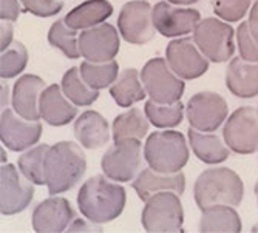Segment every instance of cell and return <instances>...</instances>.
Segmentation results:
<instances>
[{
	"label": "cell",
	"instance_id": "1",
	"mask_svg": "<svg viewBox=\"0 0 258 233\" xmlns=\"http://www.w3.org/2000/svg\"><path fill=\"white\" fill-rule=\"evenodd\" d=\"M127 193L122 185L110 182V178L93 176L81 187L78 205L85 219L104 224L118 218L125 207Z\"/></svg>",
	"mask_w": 258,
	"mask_h": 233
},
{
	"label": "cell",
	"instance_id": "2",
	"mask_svg": "<svg viewBox=\"0 0 258 233\" xmlns=\"http://www.w3.org/2000/svg\"><path fill=\"white\" fill-rule=\"evenodd\" d=\"M87 170L82 148L70 141L50 147L45 159V184L51 196L68 192L81 181Z\"/></svg>",
	"mask_w": 258,
	"mask_h": 233
},
{
	"label": "cell",
	"instance_id": "3",
	"mask_svg": "<svg viewBox=\"0 0 258 233\" xmlns=\"http://www.w3.org/2000/svg\"><path fill=\"white\" fill-rule=\"evenodd\" d=\"M194 193L197 205L203 212L204 208L215 204H226L232 207L240 205L244 187L243 181L235 172L227 167H220L204 170L197 178Z\"/></svg>",
	"mask_w": 258,
	"mask_h": 233
},
{
	"label": "cell",
	"instance_id": "4",
	"mask_svg": "<svg viewBox=\"0 0 258 233\" xmlns=\"http://www.w3.org/2000/svg\"><path fill=\"white\" fill-rule=\"evenodd\" d=\"M144 158L149 167L159 173H176L189 161L184 134L179 131H155L147 137Z\"/></svg>",
	"mask_w": 258,
	"mask_h": 233
},
{
	"label": "cell",
	"instance_id": "5",
	"mask_svg": "<svg viewBox=\"0 0 258 233\" xmlns=\"http://www.w3.org/2000/svg\"><path fill=\"white\" fill-rule=\"evenodd\" d=\"M147 95L152 101L159 104L178 102L184 93L185 82L170 68L167 59L155 57L150 59L141 71Z\"/></svg>",
	"mask_w": 258,
	"mask_h": 233
},
{
	"label": "cell",
	"instance_id": "6",
	"mask_svg": "<svg viewBox=\"0 0 258 233\" xmlns=\"http://www.w3.org/2000/svg\"><path fill=\"white\" fill-rule=\"evenodd\" d=\"M233 28L226 22L209 17L200 20L194 30V40L201 53L215 63L229 60L235 53Z\"/></svg>",
	"mask_w": 258,
	"mask_h": 233
},
{
	"label": "cell",
	"instance_id": "7",
	"mask_svg": "<svg viewBox=\"0 0 258 233\" xmlns=\"http://www.w3.org/2000/svg\"><path fill=\"white\" fill-rule=\"evenodd\" d=\"M141 221L147 231H181L184 210L178 193L167 190L152 195L146 201Z\"/></svg>",
	"mask_w": 258,
	"mask_h": 233
},
{
	"label": "cell",
	"instance_id": "8",
	"mask_svg": "<svg viewBox=\"0 0 258 233\" xmlns=\"http://www.w3.org/2000/svg\"><path fill=\"white\" fill-rule=\"evenodd\" d=\"M226 145L238 154H252L258 148V111L252 107L235 110L223 130Z\"/></svg>",
	"mask_w": 258,
	"mask_h": 233
},
{
	"label": "cell",
	"instance_id": "9",
	"mask_svg": "<svg viewBox=\"0 0 258 233\" xmlns=\"http://www.w3.org/2000/svg\"><path fill=\"white\" fill-rule=\"evenodd\" d=\"M141 166V141L135 137L114 141L105 151L101 167L107 178L116 182H128Z\"/></svg>",
	"mask_w": 258,
	"mask_h": 233
},
{
	"label": "cell",
	"instance_id": "10",
	"mask_svg": "<svg viewBox=\"0 0 258 233\" xmlns=\"http://www.w3.org/2000/svg\"><path fill=\"white\" fill-rule=\"evenodd\" d=\"M34 196L31 181L13 164L0 170V210L2 215H16L30 205Z\"/></svg>",
	"mask_w": 258,
	"mask_h": 233
},
{
	"label": "cell",
	"instance_id": "11",
	"mask_svg": "<svg viewBox=\"0 0 258 233\" xmlns=\"http://www.w3.org/2000/svg\"><path fill=\"white\" fill-rule=\"evenodd\" d=\"M185 114L192 128L210 133L218 130L227 118V104L217 93L203 91L187 102Z\"/></svg>",
	"mask_w": 258,
	"mask_h": 233
},
{
	"label": "cell",
	"instance_id": "12",
	"mask_svg": "<svg viewBox=\"0 0 258 233\" xmlns=\"http://www.w3.org/2000/svg\"><path fill=\"white\" fill-rule=\"evenodd\" d=\"M118 27L122 39L133 45H144L155 36L152 22V7L144 0H133L122 7Z\"/></svg>",
	"mask_w": 258,
	"mask_h": 233
},
{
	"label": "cell",
	"instance_id": "13",
	"mask_svg": "<svg viewBox=\"0 0 258 233\" xmlns=\"http://www.w3.org/2000/svg\"><path fill=\"white\" fill-rule=\"evenodd\" d=\"M166 57L173 71L184 81L203 76L209 69V59L192 39H176L167 45Z\"/></svg>",
	"mask_w": 258,
	"mask_h": 233
},
{
	"label": "cell",
	"instance_id": "14",
	"mask_svg": "<svg viewBox=\"0 0 258 233\" xmlns=\"http://www.w3.org/2000/svg\"><path fill=\"white\" fill-rule=\"evenodd\" d=\"M42 134L39 121H28L16 113V110L4 108L0 119V137L2 144L11 151H23L37 144Z\"/></svg>",
	"mask_w": 258,
	"mask_h": 233
},
{
	"label": "cell",
	"instance_id": "15",
	"mask_svg": "<svg viewBox=\"0 0 258 233\" xmlns=\"http://www.w3.org/2000/svg\"><path fill=\"white\" fill-rule=\"evenodd\" d=\"M200 20V11L194 8H175L169 2H158L152 8L153 27L164 37H179L194 33Z\"/></svg>",
	"mask_w": 258,
	"mask_h": 233
},
{
	"label": "cell",
	"instance_id": "16",
	"mask_svg": "<svg viewBox=\"0 0 258 233\" xmlns=\"http://www.w3.org/2000/svg\"><path fill=\"white\" fill-rule=\"evenodd\" d=\"M79 51L85 60L108 62L119 51V36L110 23H99L79 34Z\"/></svg>",
	"mask_w": 258,
	"mask_h": 233
},
{
	"label": "cell",
	"instance_id": "17",
	"mask_svg": "<svg viewBox=\"0 0 258 233\" xmlns=\"http://www.w3.org/2000/svg\"><path fill=\"white\" fill-rule=\"evenodd\" d=\"M76 213L65 198L53 196L42 201L33 212V228L39 233L45 231H63Z\"/></svg>",
	"mask_w": 258,
	"mask_h": 233
},
{
	"label": "cell",
	"instance_id": "18",
	"mask_svg": "<svg viewBox=\"0 0 258 233\" xmlns=\"http://www.w3.org/2000/svg\"><path fill=\"white\" fill-rule=\"evenodd\" d=\"M39 113L40 119H43L46 124L53 127H62L76 118L78 108L73 107V102L63 95L62 87L53 84L42 91L39 101Z\"/></svg>",
	"mask_w": 258,
	"mask_h": 233
},
{
	"label": "cell",
	"instance_id": "19",
	"mask_svg": "<svg viewBox=\"0 0 258 233\" xmlns=\"http://www.w3.org/2000/svg\"><path fill=\"white\" fill-rule=\"evenodd\" d=\"M43 90L45 82L40 77L34 74L22 76L13 88V108L16 113L28 121H39V101Z\"/></svg>",
	"mask_w": 258,
	"mask_h": 233
},
{
	"label": "cell",
	"instance_id": "20",
	"mask_svg": "<svg viewBox=\"0 0 258 233\" xmlns=\"http://www.w3.org/2000/svg\"><path fill=\"white\" fill-rule=\"evenodd\" d=\"M133 189L136 190L139 199L147 201L152 195L158 192H175L178 195L184 193L185 176L181 172L176 173H159L152 167L144 169L138 175L133 182Z\"/></svg>",
	"mask_w": 258,
	"mask_h": 233
},
{
	"label": "cell",
	"instance_id": "21",
	"mask_svg": "<svg viewBox=\"0 0 258 233\" xmlns=\"http://www.w3.org/2000/svg\"><path fill=\"white\" fill-rule=\"evenodd\" d=\"M227 88L235 96L247 99L258 95V62L233 57L226 73Z\"/></svg>",
	"mask_w": 258,
	"mask_h": 233
},
{
	"label": "cell",
	"instance_id": "22",
	"mask_svg": "<svg viewBox=\"0 0 258 233\" xmlns=\"http://www.w3.org/2000/svg\"><path fill=\"white\" fill-rule=\"evenodd\" d=\"M75 136L82 147L88 150H96L108 144L110 127L102 114L88 110L79 116V119H76Z\"/></svg>",
	"mask_w": 258,
	"mask_h": 233
},
{
	"label": "cell",
	"instance_id": "23",
	"mask_svg": "<svg viewBox=\"0 0 258 233\" xmlns=\"http://www.w3.org/2000/svg\"><path fill=\"white\" fill-rule=\"evenodd\" d=\"M113 14V7L108 0H87L65 16V23L73 30H87L104 23Z\"/></svg>",
	"mask_w": 258,
	"mask_h": 233
},
{
	"label": "cell",
	"instance_id": "24",
	"mask_svg": "<svg viewBox=\"0 0 258 233\" xmlns=\"http://www.w3.org/2000/svg\"><path fill=\"white\" fill-rule=\"evenodd\" d=\"M189 141L197 158L206 164H220L229 158V148L223 144L221 137L214 133H201L190 127Z\"/></svg>",
	"mask_w": 258,
	"mask_h": 233
},
{
	"label": "cell",
	"instance_id": "25",
	"mask_svg": "<svg viewBox=\"0 0 258 233\" xmlns=\"http://www.w3.org/2000/svg\"><path fill=\"white\" fill-rule=\"evenodd\" d=\"M200 231H241V219L235 208L226 204H215L203 210Z\"/></svg>",
	"mask_w": 258,
	"mask_h": 233
},
{
	"label": "cell",
	"instance_id": "26",
	"mask_svg": "<svg viewBox=\"0 0 258 233\" xmlns=\"http://www.w3.org/2000/svg\"><path fill=\"white\" fill-rule=\"evenodd\" d=\"M141 82L143 81H139V74L136 69L127 68L110 87V95L119 107H132L135 102H139L146 98L147 91L143 88Z\"/></svg>",
	"mask_w": 258,
	"mask_h": 233
},
{
	"label": "cell",
	"instance_id": "27",
	"mask_svg": "<svg viewBox=\"0 0 258 233\" xmlns=\"http://www.w3.org/2000/svg\"><path fill=\"white\" fill-rule=\"evenodd\" d=\"M63 95L72 101L75 105L87 107L91 105L99 98V90L91 88L81 76L79 68H70L63 74L60 82Z\"/></svg>",
	"mask_w": 258,
	"mask_h": 233
},
{
	"label": "cell",
	"instance_id": "28",
	"mask_svg": "<svg viewBox=\"0 0 258 233\" xmlns=\"http://www.w3.org/2000/svg\"><path fill=\"white\" fill-rule=\"evenodd\" d=\"M113 139L121 141V139H143L149 131V121L147 116L139 108H130L128 111L116 116L113 121Z\"/></svg>",
	"mask_w": 258,
	"mask_h": 233
},
{
	"label": "cell",
	"instance_id": "29",
	"mask_svg": "<svg viewBox=\"0 0 258 233\" xmlns=\"http://www.w3.org/2000/svg\"><path fill=\"white\" fill-rule=\"evenodd\" d=\"M79 71L82 79L95 90L110 87L119 76V65L114 59L108 62H90L81 63Z\"/></svg>",
	"mask_w": 258,
	"mask_h": 233
},
{
	"label": "cell",
	"instance_id": "30",
	"mask_svg": "<svg viewBox=\"0 0 258 233\" xmlns=\"http://www.w3.org/2000/svg\"><path fill=\"white\" fill-rule=\"evenodd\" d=\"M147 119L158 128H173L182 121L184 105L178 101L173 104H159L155 101H147L144 105Z\"/></svg>",
	"mask_w": 258,
	"mask_h": 233
},
{
	"label": "cell",
	"instance_id": "31",
	"mask_svg": "<svg viewBox=\"0 0 258 233\" xmlns=\"http://www.w3.org/2000/svg\"><path fill=\"white\" fill-rule=\"evenodd\" d=\"M48 42L54 48L60 50L68 59H78L81 56L79 51V37L76 30L70 28L65 20H56L50 31Z\"/></svg>",
	"mask_w": 258,
	"mask_h": 233
},
{
	"label": "cell",
	"instance_id": "32",
	"mask_svg": "<svg viewBox=\"0 0 258 233\" xmlns=\"http://www.w3.org/2000/svg\"><path fill=\"white\" fill-rule=\"evenodd\" d=\"M48 145H37L30 151L23 153L19 158V169L33 184L43 185L45 184V159L48 154Z\"/></svg>",
	"mask_w": 258,
	"mask_h": 233
},
{
	"label": "cell",
	"instance_id": "33",
	"mask_svg": "<svg viewBox=\"0 0 258 233\" xmlns=\"http://www.w3.org/2000/svg\"><path fill=\"white\" fill-rule=\"evenodd\" d=\"M28 63V51L20 42H13L7 50L2 51L0 59V76L2 79H11L20 74Z\"/></svg>",
	"mask_w": 258,
	"mask_h": 233
},
{
	"label": "cell",
	"instance_id": "34",
	"mask_svg": "<svg viewBox=\"0 0 258 233\" xmlns=\"http://www.w3.org/2000/svg\"><path fill=\"white\" fill-rule=\"evenodd\" d=\"M214 13L226 22H238L241 20L249 7L250 0H212Z\"/></svg>",
	"mask_w": 258,
	"mask_h": 233
},
{
	"label": "cell",
	"instance_id": "35",
	"mask_svg": "<svg viewBox=\"0 0 258 233\" xmlns=\"http://www.w3.org/2000/svg\"><path fill=\"white\" fill-rule=\"evenodd\" d=\"M238 50L244 60L258 62V42L252 37L247 22H243L237 30Z\"/></svg>",
	"mask_w": 258,
	"mask_h": 233
},
{
	"label": "cell",
	"instance_id": "36",
	"mask_svg": "<svg viewBox=\"0 0 258 233\" xmlns=\"http://www.w3.org/2000/svg\"><path fill=\"white\" fill-rule=\"evenodd\" d=\"M23 11L39 17H51L62 11V0H20Z\"/></svg>",
	"mask_w": 258,
	"mask_h": 233
},
{
	"label": "cell",
	"instance_id": "37",
	"mask_svg": "<svg viewBox=\"0 0 258 233\" xmlns=\"http://www.w3.org/2000/svg\"><path fill=\"white\" fill-rule=\"evenodd\" d=\"M20 14V7L17 0H0V19L16 20Z\"/></svg>",
	"mask_w": 258,
	"mask_h": 233
},
{
	"label": "cell",
	"instance_id": "38",
	"mask_svg": "<svg viewBox=\"0 0 258 233\" xmlns=\"http://www.w3.org/2000/svg\"><path fill=\"white\" fill-rule=\"evenodd\" d=\"M68 231H102L98 222H93L90 219H76L68 225Z\"/></svg>",
	"mask_w": 258,
	"mask_h": 233
},
{
	"label": "cell",
	"instance_id": "39",
	"mask_svg": "<svg viewBox=\"0 0 258 233\" xmlns=\"http://www.w3.org/2000/svg\"><path fill=\"white\" fill-rule=\"evenodd\" d=\"M13 23L11 20H2L0 23V39H2V45H0V48L7 50L8 46L13 43Z\"/></svg>",
	"mask_w": 258,
	"mask_h": 233
},
{
	"label": "cell",
	"instance_id": "40",
	"mask_svg": "<svg viewBox=\"0 0 258 233\" xmlns=\"http://www.w3.org/2000/svg\"><path fill=\"white\" fill-rule=\"evenodd\" d=\"M247 25H249V30H250L252 37L258 42V0L253 4V7L250 8Z\"/></svg>",
	"mask_w": 258,
	"mask_h": 233
},
{
	"label": "cell",
	"instance_id": "41",
	"mask_svg": "<svg viewBox=\"0 0 258 233\" xmlns=\"http://www.w3.org/2000/svg\"><path fill=\"white\" fill-rule=\"evenodd\" d=\"M167 2L172 5H194L198 0H167Z\"/></svg>",
	"mask_w": 258,
	"mask_h": 233
},
{
	"label": "cell",
	"instance_id": "42",
	"mask_svg": "<svg viewBox=\"0 0 258 233\" xmlns=\"http://www.w3.org/2000/svg\"><path fill=\"white\" fill-rule=\"evenodd\" d=\"M7 90H8V88H7V84L4 82V84H2V105H4V107H5V104H7V95H8Z\"/></svg>",
	"mask_w": 258,
	"mask_h": 233
},
{
	"label": "cell",
	"instance_id": "43",
	"mask_svg": "<svg viewBox=\"0 0 258 233\" xmlns=\"http://www.w3.org/2000/svg\"><path fill=\"white\" fill-rule=\"evenodd\" d=\"M2 162H7V153H5L4 148H2Z\"/></svg>",
	"mask_w": 258,
	"mask_h": 233
},
{
	"label": "cell",
	"instance_id": "44",
	"mask_svg": "<svg viewBox=\"0 0 258 233\" xmlns=\"http://www.w3.org/2000/svg\"><path fill=\"white\" fill-rule=\"evenodd\" d=\"M252 231H258V222L252 227Z\"/></svg>",
	"mask_w": 258,
	"mask_h": 233
},
{
	"label": "cell",
	"instance_id": "45",
	"mask_svg": "<svg viewBox=\"0 0 258 233\" xmlns=\"http://www.w3.org/2000/svg\"><path fill=\"white\" fill-rule=\"evenodd\" d=\"M255 193H256V199H258V182H256V185H255Z\"/></svg>",
	"mask_w": 258,
	"mask_h": 233
}]
</instances>
